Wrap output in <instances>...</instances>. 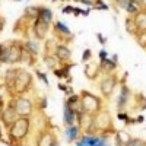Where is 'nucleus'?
Segmentation results:
<instances>
[{"label": "nucleus", "instance_id": "1", "mask_svg": "<svg viewBox=\"0 0 146 146\" xmlns=\"http://www.w3.org/2000/svg\"><path fill=\"white\" fill-rule=\"evenodd\" d=\"M76 146H110L105 137H95V136H83Z\"/></svg>", "mask_w": 146, "mask_h": 146}, {"label": "nucleus", "instance_id": "2", "mask_svg": "<svg viewBox=\"0 0 146 146\" xmlns=\"http://www.w3.org/2000/svg\"><path fill=\"white\" fill-rule=\"evenodd\" d=\"M28 124H29L28 118H19L12 127V135L15 137H23L28 131Z\"/></svg>", "mask_w": 146, "mask_h": 146}, {"label": "nucleus", "instance_id": "3", "mask_svg": "<svg viewBox=\"0 0 146 146\" xmlns=\"http://www.w3.org/2000/svg\"><path fill=\"white\" fill-rule=\"evenodd\" d=\"M31 110H32V107H31V102H29L28 100L19 98V100L16 101V110H15L16 113H19V114H22V115H28V114L31 113Z\"/></svg>", "mask_w": 146, "mask_h": 146}, {"label": "nucleus", "instance_id": "4", "mask_svg": "<svg viewBox=\"0 0 146 146\" xmlns=\"http://www.w3.org/2000/svg\"><path fill=\"white\" fill-rule=\"evenodd\" d=\"M83 108L89 110V111H95V110H98V101H96V98L94 95L83 94Z\"/></svg>", "mask_w": 146, "mask_h": 146}, {"label": "nucleus", "instance_id": "5", "mask_svg": "<svg viewBox=\"0 0 146 146\" xmlns=\"http://www.w3.org/2000/svg\"><path fill=\"white\" fill-rule=\"evenodd\" d=\"M63 114H64V123L67 126H73L75 123V118H76V113L72 110V107L66 102L64 104V110H63Z\"/></svg>", "mask_w": 146, "mask_h": 146}, {"label": "nucleus", "instance_id": "6", "mask_svg": "<svg viewBox=\"0 0 146 146\" xmlns=\"http://www.w3.org/2000/svg\"><path fill=\"white\" fill-rule=\"evenodd\" d=\"M114 85H115L114 78H108V79H105V80L101 83V92H102L105 96H108L110 94L113 92V89H114Z\"/></svg>", "mask_w": 146, "mask_h": 146}, {"label": "nucleus", "instance_id": "7", "mask_svg": "<svg viewBox=\"0 0 146 146\" xmlns=\"http://www.w3.org/2000/svg\"><path fill=\"white\" fill-rule=\"evenodd\" d=\"M48 23H45V22H42L41 19H38L35 22V34H36V36L38 38H44L45 36V34H47V31H48Z\"/></svg>", "mask_w": 146, "mask_h": 146}, {"label": "nucleus", "instance_id": "8", "mask_svg": "<svg viewBox=\"0 0 146 146\" xmlns=\"http://www.w3.org/2000/svg\"><path fill=\"white\" fill-rule=\"evenodd\" d=\"M38 19H41L42 22L45 23H50L51 19H53V12L47 7H40V15H38Z\"/></svg>", "mask_w": 146, "mask_h": 146}, {"label": "nucleus", "instance_id": "9", "mask_svg": "<svg viewBox=\"0 0 146 146\" xmlns=\"http://www.w3.org/2000/svg\"><path fill=\"white\" fill-rule=\"evenodd\" d=\"M129 95H130V91L127 89V86L121 88V94H120V96H118V108H120V110L124 108V105H126V102H127V100H129Z\"/></svg>", "mask_w": 146, "mask_h": 146}, {"label": "nucleus", "instance_id": "10", "mask_svg": "<svg viewBox=\"0 0 146 146\" xmlns=\"http://www.w3.org/2000/svg\"><path fill=\"white\" fill-rule=\"evenodd\" d=\"M57 57L60 60H69L70 58V50L67 47H62V45H60L57 48Z\"/></svg>", "mask_w": 146, "mask_h": 146}, {"label": "nucleus", "instance_id": "11", "mask_svg": "<svg viewBox=\"0 0 146 146\" xmlns=\"http://www.w3.org/2000/svg\"><path fill=\"white\" fill-rule=\"evenodd\" d=\"M18 60H21V50H18V48H10L7 63H13V62H18Z\"/></svg>", "mask_w": 146, "mask_h": 146}, {"label": "nucleus", "instance_id": "12", "mask_svg": "<svg viewBox=\"0 0 146 146\" xmlns=\"http://www.w3.org/2000/svg\"><path fill=\"white\" fill-rule=\"evenodd\" d=\"M66 137L69 142H73L78 137V127L76 126H69V129L66 130Z\"/></svg>", "mask_w": 146, "mask_h": 146}, {"label": "nucleus", "instance_id": "13", "mask_svg": "<svg viewBox=\"0 0 146 146\" xmlns=\"http://www.w3.org/2000/svg\"><path fill=\"white\" fill-rule=\"evenodd\" d=\"M3 120L6 123H10V121L15 120V108H7L3 113Z\"/></svg>", "mask_w": 146, "mask_h": 146}, {"label": "nucleus", "instance_id": "14", "mask_svg": "<svg viewBox=\"0 0 146 146\" xmlns=\"http://www.w3.org/2000/svg\"><path fill=\"white\" fill-rule=\"evenodd\" d=\"M9 50L6 45H0V62H5L7 63V58H9Z\"/></svg>", "mask_w": 146, "mask_h": 146}, {"label": "nucleus", "instance_id": "15", "mask_svg": "<svg viewBox=\"0 0 146 146\" xmlns=\"http://www.w3.org/2000/svg\"><path fill=\"white\" fill-rule=\"evenodd\" d=\"M25 13L28 16H31V18H35V16L40 15V9L38 7H34V6H29V7L25 9Z\"/></svg>", "mask_w": 146, "mask_h": 146}, {"label": "nucleus", "instance_id": "16", "mask_svg": "<svg viewBox=\"0 0 146 146\" xmlns=\"http://www.w3.org/2000/svg\"><path fill=\"white\" fill-rule=\"evenodd\" d=\"M56 27H57V29H58L60 32H63L64 35H70V29L66 27V23H63V22H57V23H56Z\"/></svg>", "mask_w": 146, "mask_h": 146}, {"label": "nucleus", "instance_id": "17", "mask_svg": "<svg viewBox=\"0 0 146 146\" xmlns=\"http://www.w3.org/2000/svg\"><path fill=\"white\" fill-rule=\"evenodd\" d=\"M126 146H146V143L143 140H139V139H130L126 143Z\"/></svg>", "mask_w": 146, "mask_h": 146}, {"label": "nucleus", "instance_id": "18", "mask_svg": "<svg viewBox=\"0 0 146 146\" xmlns=\"http://www.w3.org/2000/svg\"><path fill=\"white\" fill-rule=\"evenodd\" d=\"M27 48H29V51H32V53H38V44L34 42V41H28Z\"/></svg>", "mask_w": 146, "mask_h": 146}, {"label": "nucleus", "instance_id": "19", "mask_svg": "<svg viewBox=\"0 0 146 146\" xmlns=\"http://www.w3.org/2000/svg\"><path fill=\"white\" fill-rule=\"evenodd\" d=\"M102 64H104L105 69H108V70H113V69L115 67V63H111V60H108V58L102 60Z\"/></svg>", "mask_w": 146, "mask_h": 146}, {"label": "nucleus", "instance_id": "20", "mask_svg": "<svg viewBox=\"0 0 146 146\" xmlns=\"http://www.w3.org/2000/svg\"><path fill=\"white\" fill-rule=\"evenodd\" d=\"M126 10L129 12V13H135V12H137V7L135 6V5H133V0H131V2L127 5V7H126Z\"/></svg>", "mask_w": 146, "mask_h": 146}, {"label": "nucleus", "instance_id": "21", "mask_svg": "<svg viewBox=\"0 0 146 146\" xmlns=\"http://www.w3.org/2000/svg\"><path fill=\"white\" fill-rule=\"evenodd\" d=\"M130 2H131V0H118V6L126 9V7H127V5H129Z\"/></svg>", "mask_w": 146, "mask_h": 146}, {"label": "nucleus", "instance_id": "22", "mask_svg": "<svg viewBox=\"0 0 146 146\" xmlns=\"http://www.w3.org/2000/svg\"><path fill=\"white\" fill-rule=\"evenodd\" d=\"M38 78H41V79L44 80V83H45V85H48V80H47V78H45V76L42 75V73H41V72H38Z\"/></svg>", "mask_w": 146, "mask_h": 146}, {"label": "nucleus", "instance_id": "23", "mask_svg": "<svg viewBox=\"0 0 146 146\" xmlns=\"http://www.w3.org/2000/svg\"><path fill=\"white\" fill-rule=\"evenodd\" d=\"M89 57H91V51H89V50H86V51L83 53V60H88Z\"/></svg>", "mask_w": 146, "mask_h": 146}, {"label": "nucleus", "instance_id": "24", "mask_svg": "<svg viewBox=\"0 0 146 146\" xmlns=\"http://www.w3.org/2000/svg\"><path fill=\"white\" fill-rule=\"evenodd\" d=\"M63 12H64V13H69V12H73V7H70V6H69V7H64V9H63Z\"/></svg>", "mask_w": 146, "mask_h": 146}, {"label": "nucleus", "instance_id": "25", "mask_svg": "<svg viewBox=\"0 0 146 146\" xmlns=\"http://www.w3.org/2000/svg\"><path fill=\"white\" fill-rule=\"evenodd\" d=\"M105 56H107V53H105V51H101V54H100L101 60H105Z\"/></svg>", "mask_w": 146, "mask_h": 146}, {"label": "nucleus", "instance_id": "26", "mask_svg": "<svg viewBox=\"0 0 146 146\" xmlns=\"http://www.w3.org/2000/svg\"><path fill=\"white\" fill-rule=\"evenodd\" d=\"M98 38H100V41H101V42H102V44H104V42H105V40H104V38H102V35H101V34H98Z\"/></svg>", "mask_w": 146, "mask_h": 146}, {"label": "nucleus", "instance_id": "27", "mask_svg": "<svg viewBox=\"0 0 146 146\" xmlns=\"http://www.w3.org/2000/svg\"><path fill=\"white\" fill-rule=\"evenodd\" d=\"M50 146H58V143H57V142H53V143H51Z\"/></svg>", "mask_w": 146, "mask_h": 146}, {"label": "nucleus", "instance_id": "28", "mask_svg": "<svg viewBox=\"0 0 146 146\" xmlns=\"http://www.w3.org/2000/svg\"><path fill=\"white\" fill-rule=\"evenodd\" d=\"M0 105H2V96H0Z\"/></svg>", "mask_w": 146, "mask_h": 146}]
</instances>
